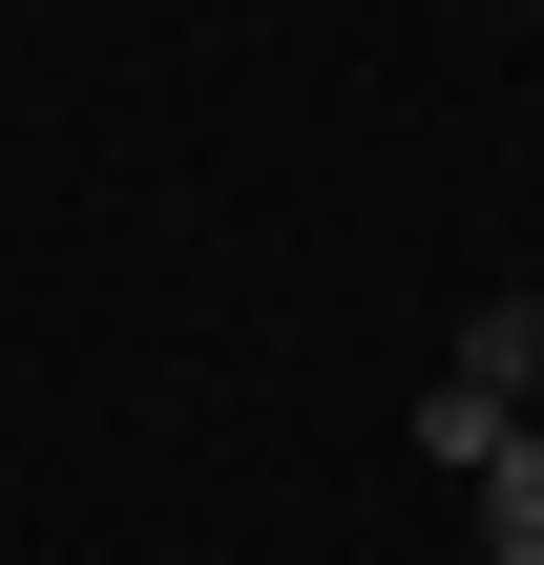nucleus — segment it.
<instances>
[{
  "label": "nucleus",
  "mask_w": 544,
  "mask_h": 565,
  "mask_svg": "<svg viewBox=\"0 0 544 565\" xmlns=\"http://www.w3.org/2000/svg\"><path fill=\"white\" fill-rule=\"evenodd\" d=\"M440 377H461V398H503V419H544V294H482Z\"/></svg>",
  "instance_id": "1"
},
{
  "label": "nucleus",
  "mask_w": 544,
  "mask_h": 565,
  "mask_svg": "<svg viewBox=\"0 0 544 565\" xmlns=\"http://www.w3.org/2000/svg\"><path fill=\"white\" fill-rule=\"evenodd\" d=\"M482 545H503V565H544V419L482 461Z\"/></svg>",
  "instance_id": "2"
},
{
  "label": "nucleus",
  "mask_w": 544,
  "mask_h": 565,
  "mask_svg": "<svg viewBox=\"0 0 544 565\" xmlns=\"http://www.w3.org/2000/svg\"><path fill=\"white\" fill-rule=\"evenodd\" d=\"M503 440H524V419H503V398H461V377H440V398H419V461H440V482H482V461H503Z\"/></svg>",
  "instance_id": "3"
}]
</instances>
